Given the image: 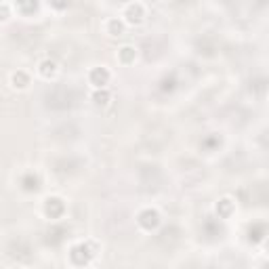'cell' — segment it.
Instances as JSON below:
<instances>
[{
	"label": "cell",
	"instance_id": "obj_8",
	"mask_svg": "<svg viewBox=\"0 0 269 269\" xmlns=\"http://www.w3.org/2000/svg\"><path fill=\"white\" fill-rule=\"evenodd\" d=\"M110 99H112L110 93H108V90H103V89H97L93 93V103L95 105H108Z\"/></svg>",
	"mask_w": 269,
	"mask_h": 269
},
{
	"label": "cell",
	"instance_id": "obj_10",
	"mask_svg": "<svg viewBox=\"0 0 269 269\" xmlns=\"http://www.w3.org/2000/svg\"><path fill=\"white\" fill-rule=\"evenodd\" d=\"M0 2H2V0H0Z\"/></svg>",
	"mask_w": 269,
	"mask_h": 269
},
{
	"label": "cell",
	"instance_id": "obj_1",
	"mask_svg": "<svg viewBox=\"0 0 269 269\" xmlns=\"http://www.w3.org/2000/svg\"><path fill=\"white\" fill-rule=\"evenodd\" d=\"M122 17H124V19H122L124 23H129V25H139L141 21L145 19V9H143V4H141V2H131V4H126Z\"/></svg>",
	"mask_w": 269,
	"mask_h": 269
},
{
	"label": "cell",
	"instance_id": "obj_9",
	"mask_svg": "<svg viewBox=\"0 0 269 269\" xmlns=\"http://www.w3.org/2000/svg\"><path fill=\"white\" fill-rule=\"evenodd\" d=\"M11 17V9L4 2H0V21H6Z\"/></svg>",
	"mask_w": 269,
	"mask_h": 269
},
{
	"label": "cell",
	"instance_id": "obj_3",
	"mask_svg": "<svg viewBox=\"0 0 269 269\" xmlns=\"http://www.w3.org/2000/svg\"><path fill=\"white\" fill-rule=\"evenodd\" d=\"M89 78H90V84H93L95 89H103L110 80V72L105 67H95V69H90Z\"/></svg>",
	"mask_w": 269,
	"mask_h": 269
},
{
	"label": "cell",
	"instance_id": "obj_7",
	"mask_svg": "<svg viewBox=\"0 0 269 269\" xmlns=\"http://www.w3.org/2000/svg\"><path fill=\"white\" fill-rule=\"evenodd\" d=\"M27 84H30V76H27L23 69H19V72L11 74V87H13V89L23 90V89H27Z\"/></svg>",
	"mask_w": 269,
	"mask_h": 269
},
{
	"label": "cell",
	"instance_id": "obj_5",
	"mask_svg": "<svg viewBox=\"0 0 269 269\" xmlns=\"http://www.w3.org/2000/svg\"><path fill=\"white\" fill-rule=\"evenodd\" d=\"M105 32L110 34V36H120V34L124 32V21L120 17H112L105 21Z\"/></svg>",
	"mask_w": 269,
	"mask_h": 269
},
{
	"label": "cell",
	"instance_id": "obj_6",
	"mask_svg": "<svg viewBox=\"0 0 269 269\" xmlns=\"http://www.w3.org/2000/svg\"><path fill=\"white\" fill-rule=\"evenodd\" d=\"M38 74L42 78H53L55 74H57V63H55L53 59H45L38 63Z\"/></svg>",
	"mask_w": 269,
	"mask_h": 269
},
{
	"label": "cell",
	"instance_id": "obj_2",
	"mask_svg": "<svg viewBox=\"0 0 269 269\" xmlns=\"http://www.w3.org/2000/svg\"><path fill=\"white\" fill-rule=\"evenodd\" d=\"M139 225H141V227H145V229L158 227V225H160V215H158L156 210L147 208V210H143V212L139 215Z\"/></svg>",
	"mask_w": 269,
	"mask_h": 269
},
{
	"label": "cell",
	"instance_id": "obj_4",
	"mask_svg": "<svg viewBox=\"0 0 269 269\" xmlns=\"http://www.w3.org/2000/svg\"><path fill=\"white\" fill-rule=\"evenodd\" d=\"M134 59H137V48L134 46L124 45L122 48H118V61L122 63V66H131Z\"/></svg>",
	"mask_w": 269,
	"mask_h": 269
}]
</instances>
